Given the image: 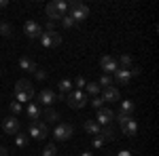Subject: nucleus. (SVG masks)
Here are the masks:
<instances>
[{
  "mask_svg": "<svg viewBox=\"0 0 159 156\" xmlns=\"http://www.w3.org/2000/svg\"><path fill=\"white\" fill-rule=\"evenodd\" d=\"M45 13H47V17H49L51 21H57V19H61L68 13V4L64 0H53V2H49L45 6Z\"/></svg>",
  "mask_w": 159,
  "mask_h": 156,
  "instance_id": "obj_1",
  "label": "nucleus"
},
{
  "mask_svg": "<svg viewBox=\"0 0 159 156\" xmlns=\"http://www.w3.org/2000/svg\"><path fill=\"white\" fill-rule=\"evenodd\" d=\"M68 15L74 19V23L76 21H83L89 17V9H87V4H83L81 0H72L70 4H68Z\"/></svg>",
  "mask_w": 159,
  "mask_h": 156,
  "instance_id": "obj_2",
  "label": "nucleus"
},
{
  "mask_svg": "<svg viewBox=\"0 0 159 156\" xmlns=\"http://www.w3.org/2000/svg\"><path fill=\"white\" fill-rule=\"evenodd\" d=\"M28 133H30V137H34L38 141H45V137L49 135V127H47V122H43V120L38 118V120H32Z\"/></svg>",
  "mask_w": 159,
  "mask_h": 156,
  "instance_id": "obj_3",
  "label": "nucleus"
},
{
  "mask_svg": "<svg viewBox=\"0 0 159 156\" xmlns=\"http://www.w3.org/2000/svg\"><path fill=\"white\" fill-rule=\"evenodd\" d=\"M66 103L72 110H81V108H85V103H87V95L83 91H79V89L76 91H70L68 97H66Z\"/></svg>",
  "mask_w": 159,
  "mask_h": 156,
  "instance_id": "obj_4",
  "label": "nucleus"
},
{
  "mask_svg": "<svg viewBox=\"0 0 159 156\" xmlns=\"http://www.w3.org/2000/svg\"><path fill=\"white\" fill-rule=\"evenodd\" d=\"M38 40H40V44L45 48H53V47H60L61 44V34L60 32H43V36Z\"/></svg>",
  "mask_w": 159,
  "mask_h": 156,
  "instance_id": "obj_5",
  "label": "nucleus"
},
{
  "mask_svg": "<svg viewBox=\"0 0 159 156\" xmlns=\"http://www.w3.org/2000/svg\"><path fill=\"white\" fill-rule=\"evenodd\" d=\"M74 133V127L72 124H68V122H61L55 127V131H53V137L57 139V141H68L70 137H72Z\"/></svg>",
  "mask_w": 159,
  "mask_h": 156,
  "instance_id": "obj_6",
  "label": "nucleus"
},
{
  "mask_svg": "<svg viewBox=\"0 0 159 156\" xmlns=\"http://www.w3.org/2000/svg\"><path fill=\"white\" fill-rule=\"evenodd\" d=\"M100 68H102V72L110 76V74H115L119 70V65H117V59L112 57V55H104V57H100Z\"/></svg>",
  "mask_w": 159,
  "mask_h": 156,
  "instance_id": "obj_7",
  "label": "nucleus"
},
{
  "mask_svg": "<svg viewBox=\"0 0 159 156\" xmlns=\"http://www.w3.org/2000/svg\"><path fill=\"white\" fill-rule=\"evenodd\" d=\"M15 93H21V95H25L32 101V97H34V86H32V82H30L28 78H21V80H17V84H15Z\"/></svg>",
  "mask_w": 159,
  "mask_h": 156,
  "instance_id": "obj_8",
  "label": "nucleus"
},
{
  "mask_svg": "<svg viewBox=\"0 0 159 156\" xmlns=\"http://www.w3.org/2000/svg\"><path fill=\"white\" fill-rule=\"evenodd\" d=\"M112 118H115V112L110 108H100L98 110V116H96V122H98L100 127L104 124V127H108L110 122H112Z\"/></svg>",
  "mask_w": 159,
  "mask_h": 156,
  "instance_id": "obj_9",
  "label": "nucleus"
},
{
  "mask_svg": "<svg viewBox=\"0 0 159 156\" xmlns=\"http://www.w3.org/2000/svg\"><path fill=\"white\" fill-rule=\"evenodd\" d=\"M24 32H25L28 38H40L43 36V27H40V23H36V21H25Z\"/></svg>",
  "mask_w": 159,
  "mask_h": 156,
  "instance_id": "obj_10",
  "label": "nucleus"
},
{
  "mask_svg": "<svg viewBox=\"0 0 159 156\" xmlns=\"http://www.w3.org/2000/svg\"><path fill=\"white\" fill-rule=\"evenodd\" d=\"M2 131L9 133V135H17L19 133V120L15 116H9V118L2 120Z\"/></svg>",
  "mask_w": 159,
  "mask_h": 156,
  "instance_id": "obj_11",
  "label": "nucleus"
},
{
  "mask_svg": "<svg viewBox=\"0 0 159 156\" xmlns=\"http://www.w3.org/2000/svg\"><path fill=\"white\" fill-rule=\"evenodd\" d=\"M38 101H40L43 106H47V108H49V106H53V103L57 101V95H55L51 89H43V91L38 93Z\"/></svg>",
  "mask_w": 159,
  "mask_h": 156,
  "instance_id": "obj_12",
  "label": "nucleus"
},
{
  "mask_svg": "<svg viewBox=\"0 0 159 156\" xmlns=\"http://www.w3.org/2000/svg\"><path fill=\"white\" fill-rule=\"evenodd\" d=\"M112 76H115V80H117L119 84H127V82H129V78H132L134 74H132V70H125V68H119V70H117V72L112 74Z\"/></svg>",
  "mask_w": 159,
  "mask_h": 156,
  "instance_id": "obj_13",
  "label": "nucleus"
},
{
  "mask_svg": "<svg viewBox=\"0 0 159 156\" xmlns=\"http://www.w3.org/2000/svg\"><path fill=\"white\" fill-rule=\"evenodd\" d=\"M25 114H28V118L38 120L40 116H43V110H40V106H38V103H28V108H25Z\"/></svg>",
  "mask_w": 159,
  "mask_h": 156,
  "instance_id": "obj_14",
  "label": "nucleus"
},
{
  "mask_svg": "<svg viewBox=\"0 0 159 156\" xmlns=\"http://www.w3.org/2000/svg\"><path fill=\"white\" fill-rule=\"evenodd\" d=\"M19 68L24 72H36V61L32 59V57H21L19 59Z\"/></svg>",
  "mask_w": 159,
  "mask_h": 156,
  "instance_id": "obj_15",
  "label": "nucleus"
},
{
  "mask_svg": "<svg viewBox=\"0 0 159 156\" xmlns=\"http://www.w3.org/2000/svg\"><path fill=\"white\" fill-rule=\"evenodd\" d=\"M121 131H123V135H127V137H134L136 131H138V122H136L134 118L127 120V122H125V124L121 127Z\"/></svg>",
  "mask_w": 159,
  "mask_h": 156,
  "instance_id": "obj_16",
  "label": "nucleus"
},
{
  "mask_svg": "<svg viewBox=\"0 0 159 156\" xmlns=\"http://www.w3.org/2000/svg\"><path fill=\"white\" fill-rule=\"evenodd\" d=\"M104 101H119L121 95H119V91L115 89V86H108V89H104V95H102Z\"/></svg>",
  "mask_w": 159,
  "mask_h": 156,
  "instance_id": "obj_17",
  "label": "nucleus"
},
{
  "mask_svg": "<svg viewBox=\"0 0 159 156\" xmlns=\"http://www.w3.org/2000/svg\"><path fill=\"white\" fill-rule=\"evenodd\" d=\"M40 118H45L43 122H57V120H60V114H57L53 108H45V112H43Z\"/></svg>",
  "mask_w": 159,
  "mask_h": 156,
  "instance_id": "obj_18",
  "label": "nucleus"
},
{
  "mask_svg": "<svg viewBox=\"0 0 159 156\" xmlns=\"http://www.w3.org/2000/svg\"><path fill=\"white\" fill-rule=\"evenodd\" d=\"M98 137H102L104 144H106V141H112V139H115V131H112V127H110V124H108V127H102Z\"/></svg>",
  "mask_w": 159,
  "mask_h": 156,
  "instance_id": "obj_19",
  "label": "nucleus"
},
{
  "mask_svg": "<svg viewBox=\"0 0 159 156\" xmlns=\"http://www.w3.org/2000/svg\"><path fill=\"white\" fill-rule=\"evenodd\" d=\"M83 127H85V131L89 133V135H100V129H102L96 120H85V124H83Z\"/></svg>",
  "mask_w": 159,
  "mask_h": 156,
  "instance_id": "obj_20",
  "label": "nucleus"
},
{
  "mask_svg": "<svg viewBox=\"0 0 159 156\" xmlns=\"http://www.w3.org/2000/svg\"><path fill=\"white\" fill-rule=\"evenodd\" d=\"M134 63V59H132V55H121L119 59H117V65L119 68H125V70H129V65Z\"/></svg>",
  "mask_w": 159,
  "mask_h": 156,
  "instance_id": "obj_21",
  "label": "nucleus"
},
{
  "mask_svg": "<svg viewBox=\"0 0 159 156\" xmlns=\"http://www.w3.org/2000/svg\"><path fill=\"white\" fill-rule=\"evenodd\" d=\"M115 118L119 120V124L123 127L127 120H132V114H127V112H121V110H119V112H115Z\"/></svg>",
  "mask_w": 159,
  "mask_h": 156,
  "instance_id": "obj_22",
  "label": "nucleus"
},
{
  "mask_svg": "<svg viewBox=\"0 0 159 156\" xmlns=\"http://www.w3.org/2000/svg\"><path fill=\"white\" fill-rule=\"evenodd\" d=\"M70 91H72V80H66V78L60 80V93L61 95L64 93H70Z\"/></svg>",
  "mask_w": 159,
  "mask_h": 156,
  "instance_id": "obj_23",
  "label": "nucleus"
},
{
  "mask_svg": "<svg viewBox=\"0 0 159 156\" xmlns=\"http://www.w3.org/2000/svg\"><path fill=\"white\" fill-rule=\"evenodd\" d=\"M98 86L100 89H108V86H112V76H106V74H104V76L98 80Z\"/></svg>",
  "mask_w": 159,
  "mask_h": 156,
  "instance_id": "obj_24",
  "label": "nucleus"
},
{
  "mask_svg": "<svg viewBox=\"0 0 159 156\" xmlns=\"http://www.w3.org/2000/svg\"><path fill=\"white\" fill-rule=\"evenodd\" d=\"M0 34H2V36H13V27H11V23H7V21H2V23H0Z\"/></svg>",
  "mask_w": 159,
  "mask_h": 156,
  "instance_id": "obj_25",
  "label": "nucleus"
},
{
  "mask_svg": "<svg viewBox=\"0 0 159 156\" xmlns=\"http://www.w3.org/2000/svg\"><path fill=\"white\" fill-rule=\"evenodd\" d=\"M40 156H57V148H55V144H47Z\"/></svg>",
  "mask_w": 159,
  "mask_h": 156,
  "instance_id": "obj_26",
  "label": "nucleus"
},
{
  "mask_svg": "<svg viewBox=\"0 0 159 156\" xmlns=\"http://www.w3.org/2000/svg\"><path fill=\"white\" fill-rule=\"evenodd\" d=\"M9 108H11L13 116H17V114H21V112H24V106H21L19 101H15V99H13L11 103H9Z\"/></svg>",
  "mask_w": 159,
  "mask_h": 156,
  "instance_id": "obj_27",
  "label": "nucleus"
},
{
  "mask_svg": "<svg viewBox=\"0 0 159 156\" xmlns=\"http://www.w3.org/2000/svg\"><path fill=\"white\" fill-rule=\"evenodd\" d=\"M89 106H91V108L93 110H100V108H104V99H102V97H93V99H91V101H89Z\"/></svg>",
  "mask_w": 159,
  "mask_h": 156,
  "instance_id": "obj_28",
  "label": "nucleus"
},
{
  "mask_svg": "<svg viewBox=\"0 0 159 156\" xmlns=\"http://www.w3.org/2000/svg\"><path fill=\"white\" fill-rule=\"evenodd\" d=\"M134 101H129V99H127V101H121V112H127V114H132V112H134Z\"/></svg>",
  "mask_w": 159,
  "mask_h": 156,
  "instance_id": "obj_29",
  "label": "nucleus"
},
{
  "mask_svg": "<svg viewBox=\"0 0 159 156\" xmlns=\"http://www.w3.org/2000/svg\"><path fill=\"white\" fill-rule=\"evenodd\" d=\"M15 144H17V148H24V145L28 144V135H24V133H17V137H15Z\"/></svg>",
  "mask_w": 159,
  "mask_h": 156,
  "instance_id": "obj_30",
  "label": "nucleus"
},
{
  "mask_svg": "<svg viewBox=\"0 0 159 156\" xmlns=\"http://www.w3.org/2000/svg\"><path fill=\"white\" fill-rule=\"evenodd\" d=\"M85 86H87V93H89V95H93V97H96V95L100 93L98 82H89V84H85Z\"/></svg>",
  "mask_w": 159,
  "mask_h": 156,
  "instance_id": "obj_31",
  "label": "nucleus"
},
{
  "mask_svg": "<svg viewBox=\"0 0 159 156\" xmlns=\"http://www.w3.org/2000/svg\"><path fill=\"white\" fill-rule=\"evenodd\" d=\"M60 21H61V25H64V27H72V25H74V19L70 17V15H68V13H66V15L61 17Z\"/></svg>",
  "mask_w": 159,
  "mask_h": 156,
  "instance_id": "obj_32",
  "label": "nucleus"
},
{
  "mask_svg": "<svg viewBox=\"0 0 159 156\" xmlns=\"http://www.w3.org/2000/svg\"><path fill=\"white\" fill-rule=\"evenodd\" d=\"M72 84H76V89H79V91H81V89H83V86H85V78H83V76H76V78H74V82Z\"/></svg>",
  "mask_w": 159,
  "mask_h": 156,
  "instance_id": "obj_33",
  "label": "nucleus"
},
{
  "mask_svg": "<svg viewBox=\"0 0 159 156\" xmlns=\"http://www.w3.org/2000/svg\"><path fill=\"white\" fill-rule=\"evenodd\" d=\"M91 145H93L96 150H98V148H102V145H104V141H102V137H98V135H96V137H93V141H91Z\"/></svg>",
  "mask_w": 159,
  "mask_h": 156,
  "instance_id": "obj_34",
  "label": "nucleus"
},
{
  "mask_svg": "<svg viewBox=\"0 0 159 156\" xmlns=\"http://www.w3.org/2000/svg\"><path fill=\"white\" fill-rule=\"evenodd\" d=\"M34 74H36L38 80H45V78H47V72H45V70H38V68H36V72H34Z\"/></svg>",
  "mask_w": 159,
  "mask_h": 156,
  "instance_id": "obj_35",
  "label": "nucleus"
},
{
  "mask_svg": "<svg viewBox=\"0 0 159 156\" xmlns=\"http://www.w3.org/2000/svg\"><path fill=\"white\" fill-rule=\"evenodd\" d=\"M47 32H55V21H47Z\"/></svg>",
  "mask_w": 159,
  "mask_h": 156,
  "instance_id": "obj_36",
  "label": "nucleus"
},
{
  "mask_svg": "<svg viewBox=\"0 0 159 156\" xmlns=\"http://www.w3.org/2000/svg\"><path fill=\"white\" fill-rule=\"evenodd\" d=\"M0 156H9V150L4 145H0Z\"/></svg>",
  "mask_w": 159,
  "mask_h": 156,
  "instance_id": "obj_37",
  "label": "nucleus"
},
{
  "mask_svg": "<svg viewBox=\"0 0 159 156\" xmlns=\"http://www.w3.org/2000/svg\"><path fill=\"white\" fill-rule=\"evenodd\" d=\"M117 156H132V152H129V150H121Z\"/></svg>",
  "mask_w": 159,
  "mask_h": 156,
  "instance_id": "obj_38",
  "label": "nucleus"
},
{
  "mask_svg": "<svg viewBox=\"0 0 159 156\" xmlns=\"http://www.w3.org/2000/svg\"><path fill=\"white\" fill-rule=\"evenodd\" d=\"M7 4H9L7 0H0V9H7Z\"/></svg>",
  "mask_w": 159,
  "mask_h": 156,
  "instance_id": "obj_39",
  "label": "nucleus"
},
{
  "mask_svg": "<svg viewBox=\"0 0 159 156\" xmlns=\"http://www.w3.org/2000/svg\"><path fill=\"white\" fill-rule=\"evenodd\" d=\"M81 156H93L91 152H81Z\"/></svg>",
  "mask_w": 159,
  "mask_h": 156,
  "instance_id": "obj_40",
  "label": "nucleus"
},
{
  "mask_svg": "<svg viewBox=\"0 0 159 156\" xmlns=\"http://www.w3.org/2000/svg\"><path fill=\"white\" fill-rule=\"evenodd\" d=\"M0 137H2V135H0Z\"/></svg>",
  "mask_w": 159,
  "mask_h": 156,
  "instance_id": "obj_41",
  "label": "nucleus"
}]
</instances>
